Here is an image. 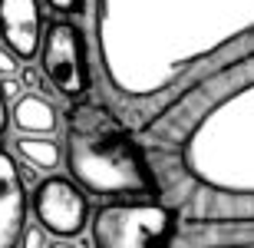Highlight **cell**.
<instances>
[{
	"instance_id": "6da1fadb",
	"label": "cell",
	"mask_w": 254,
	"mask_h": 248,
	"mask_svg": "<svg viewBox=\"0 0 254 248\" xmlns=\"http://www.w3.org/2000/svg\"><path fill=\"white\" fill-rule=\"evenodd\" d=\"M96 50L135 123L215 60L254 50V0H96Z\"/></svg>"
},
{
	"instance_id": "7a4b0ae2",
	"label": "cell",
	"mask_w": 254,
	"mask_h": 248,
	"mask_svg": "<svg viewBox=\"0 0 254 248\" xmlns=\"http://www.w3.org/2000/svg\"><path fill=\"white\" fill-rule=\"evenodd\" d=\"M139 143L179 146L191 189L254 195V50L179 89L139 126Z\"/></svg>"
},
{
	"instance_id": "3957f363",
	"label": "cell",
	"mask_w": 254,
	"mask_h": 248,
	"mask_svg": "<svg viewBox=\"0 0 254 248\" xmlns=\"http://www.w3.org/2000/svg\"><path fill=\"white\" fill-rule=\"evenodd\" d=\"M66 165L89 195L129 202L159 195L139 139L106 106L76 103L66 113Z\"/></svg>"
},
{
	"instance_id": "277c9868",
	"label": "cell",
	"mask_w": 254,
	"mask_h": 248,
	"mask_svg": "<svg viewBox=\"0 0 254 248\" xmlns=\"http://www.w3.org/2000/svg\"><path fill=\"white\" fill-rule=\"evenodd\" d=\"M175 229V212L155 202L103 205L93 219L96 248H165Z\"/></svg>"
},
{
	"instance_id": "5b68a950",
	"label": "cell",
	"mask_w": 254,
	"mask_h": 248,
	"mask_svg": "<svg viewBox=\"0 0 254 248\" xmlns=\"http://www.w3.org/2000/svg\"><path fill=\"white\" fill-rule=\"evenodd\" d=\"M40 67L43 77L53 86V93L63 99H83L89 93V63H86V37L83 30L69 20H53L43 30V47H40Z\"/></svg>"
},
{
	"instance_id": "8992f818",
	"label": "cell",
	"mask_w": 254,
	"mask_h": 248,
	"mask_svg": "<svg viewBox=\"0 0 254 248\" xmlns=\"http://www.w3.org/2000/svg\"><path fill=\"white\" fill-rule=\"evenodd\" d=\"M33 212H37V222L50 235L76 239V235L86 232L89 202H86L83 189H76L73 182L60 179V175H50L33 192Z\"/></svg>"
},
{
	"instance_id": "52a82bcc",
	"label": "cell",
	"mask_w": 254,
	"mask_h": 248,
	"mask_svg": "<svg viewBox=\"0 0 254 248\" xmlns=\"http://www.w3.org/2000/svg\"><path fill=\"white\" fill-rule=\"evenodd\" d=\"M0 37L20 60H33L43 47L40 0H0Z\"/></svg>"
},
{
	"instance_id": "ba28073f",
	"label": "cell",
	"mask_w": 254,
	"mask_h": 248,
	"mask_svg": "<svg viewBox=\"0 0 254 248\" xmlns=\"http://www.w3.org/2000/svg\"><path fill=\"white\" fill-rule=\"evenodd\" d=\"M27 229V189L20 165L0 149V248H17Z\"/></svg>"
},
{
	"instance_id": "9c48e42d",
	"label": "cell",
	"mask_w": 254,
	"mask_h": 248,
	"mask_svg": "<svg viewBox=\"0 0 254 248\" xmlns=\"http://www.w3.org/2000/svg\"><path fill=\"white\" fill-rule=\"evenodd\" d=\"M13 126H17L20 136H53L60 129V113L57 106L50 103L47 96L40 93H27L20 96L13 113H10Z\"/></svg>"
},
{
	"instance_id": "30bf717a",
	"label": "cell",
	"mask_w": 254,
	"mask_h": 248,
	"mask_svg": "<svg viewBox=\"0 0 254 248\" xmlns=\"http://www.w3.org/2000/svg\"><path fill=\"white\" fill-rule=\"evenodd\" d=\"M13 149H17V156L23 163L40 169V172L60 169V163H63V156H66L53 136H17L13 139Z\"/></svg>"
},
{
	"instance_id": "8fae6325",
	"label": "cell",
	"mask_w": 254,
	"mask_h": 248,
	"mask_svg": "<svg viewBox=\"0 0 254 248\" xmlns=\"http://www.w3.org/2000/svg\"><path fill=\"white\" fill-rule=\"evenodd\" d=\"M43 225H27V229H23V235H20V245L17 248H47V235H43Z\"/></svg>"
},
{
	"instance_id": "7c38bea8",
	"label": "cell",
	"mask_w": 254,
	"mask_h": 248,
	"mask_svg": "<svg viewBox=\"0 0 254 248\" xmlns=\"http://www.w3.org/2000/svg\"><path fill=\"white\" fill-rule=\"evenodd\" d=\"M17 60H20V57L7 47V43H0V80L17 73Z\"/></svg>"
},
{
	"instance_id": "4fadbf2b",
	"label": "cell",
	"mask_w": 254,
	"mask_h": 248,
	"mask_svg": "<svg viewBox=\"0 0 254 248\" xmlns=\"http://www.w3.org/2000/svg\"><path fill=\"white\" fill-rule=\"evenodd\" d=\"M86 0H47L50 10H57L60 17H73V13H83Z\"/></svg>"
},
{
	"instance_id": "5bb4252c",
	"label": "cell",
	"mask_w": 254,
	"mask_h": 248,
	"mask_svg": "<svg viewBox=\"0 0 254 248\" xmlns=\"http://www.w3.org/2000/svg\"><path fill=\"white\" fill-rule=\"evenodd\" d=\"M20 83L23 86H30V89H47V77H40V70L33 67V63H27V67H23V73H20Z\"/></svg>"
},
{
	"instance_id": "9a60e30c",
	"label": "cell",
	"mask_w": 254,
	"mask_h": 248,
	"mask_svg": "<svg viewBox=\"0 0 254 248\" xmlns=\"http://www.w3.org/2000/svg\"><path fill=\"white\" fill-rule=\"evenodd\" d=\"M0 89H3L7 99H20V89H23V86H20L13 77H3V80H0Z\"/></svg>"
},
{
	"instance_id": "2e32d148",
	"label": "cell",
	"mask_w": 254,
	"mask_h": 248,
	"mask_svg": "<svg viewBox=\"0 0 254 248\" xmlns=\"http://www.w3.org/2000/svg\"><path fill=\"white\" fill-rule=\"evenodd\" d=\"M7 133V96H3V89H0V136Z\"/></svg>"
},
{
	"instance_id": "e0dca14e",
	"label": "cell",
	"mask_w": 254,
	"mask_h": 248,
	"mask_svg": "<svg viewBox=\"0 0 254 248\" xmlns=\"http://www.w3.org/2000/svg\"><path fill=\"white\" fill-rule=\"evenodd\" d=\"M47 248H79V245H73V242H69V239H57V242H53V245H47Z\"/></svg>"
},
{
	"instance_id": "ac0fdd59",
	"label": "cell",
	"mask_w": 254,
	"mask_h": 248,
	"mask_svg": "<svg viewBox=\"0 0 254 248\" xmlns=\"http://www.w3.org/2000/svg\"><path fill=\"white\" fill-rule=\"evenodd\" d=\"M211 248H225V245H211ZM238 248H254V245H238Z\"/></svg>"
}]
</instances>
